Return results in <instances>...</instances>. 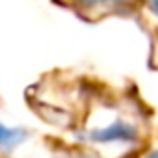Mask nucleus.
<instances>
[{
    "mask_svg": "<svg viewBox=\"0 0 158 158\" xmlns=\"http://www.w3.org/2000/svg\"><path fill=\"white\" fill-rule=\"evenodd\" d=\"M144 158H158V148H156V150H152V152H148Z\"/></svg>",
    "mask_w": 158,
    "mask_h": 158,
    "instance_id": "obj_3",
    "label": "nucleus"
},
{
    "mask_svg": "<svg viewBox=\"0 0 158 158\" xmlns=\"http://www.w3.org/2000/svg\"><path fill=\"white\" fill-rule=\"evenodd\" d=\"M84 158H96V156H84Z\"/></svg>",
    "mask_w": 158,
    "mask_h": 158,
    "instance_id": "obj_4",
    "label": "nucleus"
},
{
    "mask_svg": "<svg viewBox=\"0 0 158 158\" xmlns=\"http://www.w3.org/2000/svg\"><path fill=\"white\" fill-rule=\"evenodd\" d=\"M24 136H26L24 128H8L0 124V148L2 150H12L20 142H24Z\"/></svg>",
    "mask_w": 158,
    "mask_h": 158,
    "instance_id": "obj_2",
    "label": "nucleus"
},
{
    "mask_svg": "<svg viewBox=\"0 0 158 158\" xmlns=\"http://www.w3.org/2000/svg\"><path fill=\"white\" fill-rule=\"evenodd\" d=\"M140 138V130L136 124L126 122V120H116V122L102 126L98 130L90 132V140L98 144H114V142H124L130 144Z\"/></svg>",
    "mask_w": 158,
    "mask_h": 158,
    "instance_id": "obj_1",
    "label": "nucleus"
}]
</instances>
